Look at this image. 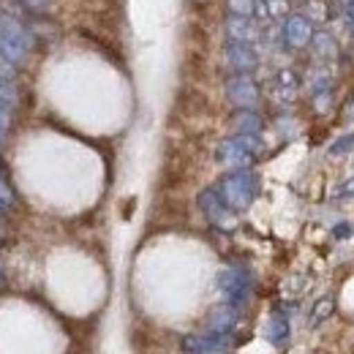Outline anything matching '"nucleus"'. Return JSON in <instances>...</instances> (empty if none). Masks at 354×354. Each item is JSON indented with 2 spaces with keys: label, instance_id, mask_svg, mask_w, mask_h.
<instances>
[{
  "label": "nucleus",
  "instance_id": "obj_1",
  "mask_svg": "<svg viewBox=\"0 0 354 354\" xmlns=\"http://www.w3.org/2000/svg\"><path fill=\"white\" fill-rule=\"evenodd\" d=\"M216 191L221 194V199L234 213H243V210H248L254 205V199L259 194V177H257V172H251L248 167L232 169L229 175L221 177Z\"/></svg>",
  "mask_w": 354,
  "mask_h": 354
},
{
  "label": "nucleus",
  "instance_id": "obj_2",
  "mask_svg": "<svg viewBox=\"0 0 354 354\" xmlns=\"http://www.w3.org/2000/svg\"><path fill=\"white\" fill-rule=\"evenodd\" d=\"M262 150H265V142L259 139V133H234L218 145L216 158L223 167L243 169V167H251L262 156Z\"/></svg>",
  "mask_w": 354,
  "mask_h": 354
},
{
  "label": "nucleus",
  "instance_id": "obj_3",
  "mask_svg": "<svg viewBox=\"0 0 354 354\" xmlns=\"http://www.w3.org/2000/svg\"><path fill=\"white\" fill-rule=\"evenodd\" d=\"M218 289L229 306H234V308L245 306V300L251 295V272L243 267H226L218 272Z\"/></svg>",
  "mask_w": 354,
  "mask_h": 354
},
{
  "label": "nucleus",
  "instance_id": "obj_4",
  "mask_svg": "<svg viewBox=\"0 0 354 354\" xmlns=\"http://www.w3.org/2000/svg\"><path fill=\"white\" fill-rule=\"evenodd\" d=\"M199 207H202L205 218L213 223L216 229H221V232H234V229H237V216H234V210L223 202L221 194H218L216 188H205V191L199 194Z\"/></svg>",
  "mask_w": 354,
  "mask_h": 354
},
{
  "label": "nucleus",
  "instance_id": "obj_5",
  "mask_svg": "<svg viewBox=\"0 0 354 354\" xmlns=\"http://www.w3.org/2000/svg\"><path fill=\"white\" fill-rule=\"evenodd\" d=\"M226 98L240 109H254L259 101V85L251 74H234L226 82Z\"/></svg>",
  "mask_w": 354,
  "mask_h": 354
},
{
  "label": "nucleus",
  "instance_id": "obj_6",
  "mask_svg": "<svg viewBox=\"0 0 354 354\" xmlns=\"http://www.w3.org/2000/svg\"><path fill=\"white\" fill-rule=\"evenodd\" d=\"M223 60L234 74H251L259 68V52L251 44H226L223 49Z\"/></svg>",
  "mask_w": 354,
  "mask_h": 354
},
{
  "label": "nucleus",
  "instance_id": "obj_7",
  "mask_svg": "<svg viewBox=\"0 0 354 354\" xmlns=\"http://www.w3.org/2000/svg\"><path fill=\"white\" fill-rule=\"evenodd\" d=\"M313 22H310L306 14H295V17H289L286 19V25H283V41L289 49H303V46L310 44V39H313Z\"/></svg>",
  "mask_w": 354,
  "mask_h": 354
},
{
  "label": "nucleus",
  "instance_id": "obj_8",
  "mask_svg": "<svg viewBox=\"0 0 354 354\" xmlns=\"http://www.w3.org/2000/svg\"><path fill=\"white\" fill-rule=\"evenodd\" d=\"M223 33L232 44H254L259 41V25L251 17H229L223 22Z\"/></svg>",
  "mask_w": 354,
  "mask_h": 354
},
{
  "label": "nucleus",
  "instance_id": "obj_9",
  "mask_svg": "<svg viewBox=\"0 0 354 354\" xmlns=\"http://www.w3.org/2000/svg\"><path fill=\"white\" fill-rule=\"evenodd\" d=\"M272 95H275V101H281V104L297 101V95H300V77H297L292 68H281V71L272 77Z\"/></svg>",
  "mask_w": 354,
  "mask_h": 354
},
{
  "label": "nucleus",
  "instance_id": "obj_10",
  "mask_svg": "<svg viewBox=\"0 0 354 354\" xmlns=\"http://www.w3.org/2000/svg\"><path fill=\"white\" fill-rule=\"evenodd\" d=\"M240 308L223 303L218 308L207 316V333H216V335H229L234 327H237V319H240Z\"/></svg>",
  "mask_w": 354,
  "mask_h": 354
},
{
  "label": "nucleus",
  "instance_id": "obj_11",
  "mask_svg": "<svg viewBox=\"0 0 354 354\" xmlns=\"http://www.w3.org/2000/svg\"><path fill=\"white\" fill-rule=\"evenodd\" d=\"M226 346V335H216V333H205V335H185L183 338V349L191 354H205V352H221Z\"/></svg>",
  "mask_w": 354,
  "mask_h": 354
},
{
  "label": "nucleus",
  "instance_id": "obj_12",
  "mask_svg": "<svg viewBox=\"0 0 354 354\" xmlns=\"http://www.w3.org/2000/svg\"><path fill=\"white\" fill-rule=\"evenodd\" d=\"M0 33H6L8 39H14L17 44H22L25 49H33V33L11 14H3L0 11Z\"/></svg>",
  "mask_w": 354,
  "mask_h": 354
},
{
  "label": "nucleus",
  "instance_id": "obj_13",
  "mask_svg": "<svg viewBox=\"0 0 354 354\" xmlns=\"http://www.w3.org/2000/svg\"><path fill=\"white\" fill-rule=\"evenodd\" d=\"M265 335H267V341H270V344L283 346V344L289 341V335H292L289 319H286L283 313H272V316H270V322H267V327H265Z\"/></svg>",
  "mask_w": 354,
  "mask_h": 354
},
{
  "label": "nucleus",
  "instance_id": "obj_14",
  "mask_svg": "<svg viewBox=\"0 0 354 354\" xmlns=\"http://www.w3.org/2000/svg\"><path fill=\"white\" fill-rule=\"evenodd\" d=\"M232 126H234L237 133H259L265 129L262 118H259L254 109H240V112L232 118Z\"/></svg>",
  "mask_w": 354,
  "mask_h": 354
},
{
  "label": "nucleus",
  "instance_id": "obj_15",
  "mask_svg": "<svg viewBox=\"0 0 354 354\" xmlns=\"http://www.w3.org/2000/svg\"><path fill=\"white\" fill-rule=\"evenodd\" d=\"M0 55L3 57H8L11 63H17L19 68L25 66V60H28V55H30V49H25L22 44H17L14 39H8L6 33H0Z\"/></svg>",
  "mask_w": 354,
  "mask_h": 354
},
{
  "label": "nucleus",
  "instance_id": "obj_16",
  "mask_svg": "<svg viewBox=\"0 0 354 354\" xmlns=\"http://www.w3.org/2000/svg\"><path fill=\"white\" fill-rule=\"evenodd\" d=\"M335 313V300L327 295V297H319L310 308V327H319L322 322H327L330 316Z\"/></svg>",
  "mask_w": 354,
  "mask_h": 354
},
{
  "label": "nucleus",
  "instance_id": "obj_17",
  "mask_svg": "<svg viewBox=\"0 0 354 354\" xmlns=\"http://www.w3.org/2000/svg\"><path fill=\"white\" fill-rule=\"evenodd\" d=\"M310 44L316 49V55L319 57H335L338 55V44H335V39L330 36V33H313V39H310Z\"/></svg>",
  "mask_w": 354,
  "mask_h": 354
},
{
  "label": "nucleus",
  "instance_id": "obj_18",
  "mask_svg": "<svg viewBox=\"0 0 354 354\" xmlns=\"http://www.w3.org/2000/svg\"><path fill=\"white\" fill-rule=\"evenodd\" d=\"M229 17H257V0H226Z\"/></svg>",
  "mask_w": 354,
  "mask_h": 354
},
{
  "label": "nucleus",
  "instance_id": "obj_19",
  "mask_svg": "<svg viewBox=\"0 0 354 354\" xmlns=\"http://www.w3.org/2000/svg\"><path fill=\"white\" fill-rule=\"evenodd\" d=\"M262 3H265V17L281 19L289 14V0H262Z\"/></svg>",
  "mask_w": 354,
  "mask_h": 354
},
{
  "label": "nucleus",
  "instance_id": "obj_20",
  "mask_svg": "<svg viewBox=\"0 0 354 354\" xmlns=\"http://www.w3.org/2000/svg\"><path fill=\"white\" fill-rule=\"evenodd\" d=\"M0 101H6L8 106H17V101H19L17 85H14L11 80H3V77H0Z\"/></svg>",
  "mask_w": 354,
  "mask_h": 354
},
{
  "label": "nucleus",
  "instance_id": "obj_21",
  "mask_svg": "<svg viewBox=\"0 0 354 354\" xmlns=\"http://www.w3.org/2000/svg\"><path fill=\"white\" fill-rule=\"evenodd\" d=\"M354 150V131L352 133H344L341 139H335L333 142V147H330V156H346V153H352Z\"/></svg>",
  "mask_w": 354,
  "mask_h": 354
},
{
  "label": "nucleus",
  "instance_id": "obj_22",
  "mask_svg": "<svg viewBox=\"0 0 354 354\" xmlns=\"http://www.w3.org/2000/svg\"><path fill=\"white\" fill-rule=\"evenodd\" d=\"M306 17L310 22H324L327 19V6L322 0H308L306 3Z\"/></svg>",
  "mask_w": 354,
  "mask_h": 354
},
{
  "label": "nucleus",
  "instance_id": "obj_23",
  "mask_svg": "<svg viewBox=\"0 0 354 354\" xmlns=\"http://www.w3.org/2000/svg\"><path fill=\"white\" fill-rule=\"evenodd\" d=\"M310 85H313V93L330 90V88H333V77H330V71H327V68L316 71V74H313V80H310Z\"/></svg>",
  "mask_w": 354,
  "mask_h": 354
},
{
  "label": "nucleus",
  "instance_id": "obj_24",
  "mask_svg": "<svg viewBox=\"0 0 354 354\" xmlns=\"http://www.w3.org/2000/svg\"><path fill=\"white\" fill-rule=\"evenodd\" d=\"M17 74H19V66H17V63H11L8 57H3V55H0V77L14 82V80H17Z\"/></svg>",
  "mask_w": 354,
  "mask_h": 354
},
{
  "label": "nucleus",
  "instance_id": "obj_25",
  "mask_svg": "<svg viewBox=\"0 0 354 354\" xmlns=\"http://www.w3.org/2000/svg\"><path fill=\"white\" fill-rule=\"evenodd\" d=\"M0 202H3L6 207H14V205H17V196H14L11 185L3 180V175H0Z\"/></svg>",
  "mask_w": 354,
  "mask_h": 354
},
{
  "label": "nucleus",
  "instance_id": "obj_26",
  "mask_svg": "<svg viewBox=\"0 0 354 354\" xmlns=\"http://www.w3.org/2000/svg\"><path fill=\"white\" fill-rule=\"evenodd\" d=\"M313 104H316V109H319V112H327V109H330V104H333V93H330V90L313 93Z\"/></svg>",
  "mask_w": 354,
  "mask_h": 354
},
{
  "label": "nucleus",
  "instance_id": "obj_27",
  "mask_svg": "<svg viewBox=\"0 0 354 354\" xmlns=\"http://www.w3.org/2000/svg\"><path fill=\"white\" fill-rule=\"evenodd\" d=\"M335 199H354V177L344 180V183L335 188Z\"/></svg>",
  "mask_w": 354,
  "mask_h": 354
},
{
  "label": "nucleus",
  "instance_id": "obj_28",
  "mask_svg": "<svg viewBox=\"0 0 354 354\" xmlns=\"http://www.w3.org/2000/svg\"><path fill=\"white\" fill-rule=\"evenodd\" d=\"M8 126H11V106L6 101H0V129L8 131Z\"/></svg>",
  "mask_w": 354,
  "mask_h": 354
},
{
  "label": "nucleus",
  "instance_id": "obj_29",
  "mask_svg": "<svg viewBox=\"0 0 354 354\" xmlns=\"http://www.w3.org/2000/svg\"><path fill=\"white\" fill-rule=\"evenodd\" d=\"M349 234H352V226H349V223H338V226H335V237H338V240H344V237H349Z\"/></svg>",
  "mask_w": 354,
  "mask_h": 354
},
{
  "label": "nucleus",
  "instance_id": "obj_30",
  "mask_svg": "<svg viewBox=\"0 0 354 354\" xmlns=\"http://www.w3.org/2000/svg\"><path fill=\"white\" fill-rule=\"evenodd\" d=\"M22 3H25L28 8H46L52 0H22Z\"/></svg>",
  "mask_w": 354,
  "mask_h": 354
},
{
  "label": "nucleus",
  "instance_id": "obj_31",
  "mask_svg": "<svg viewBox=\"0 0 354 354\" xmlns=\"http://www.w3.org/2000/svg\"><path fill=\"white\" fill-rule=\"evenodd\" d=\"M349 17H352V19H354V0H352V3H349Z\"/></svg>",
  "mask_w": 354,
  "mask_h": 354
},
{
  "label": "nucleus",
  "instance_id": "obj_32",
  "mask_svg": "<svg viewBox=\"0 0 354 354\" xmlns=\"http://www.w3.org/2000/svg\"><path fill=\"white\" fill-rule=\"evenodd\" d=\"M6 210H8V207H6V205H3V202H0V216H3V213H6Z\"/></svg>",
  "mask_w": 354,
  "mask_h": 354
},
{
  "label": "nucleus",
  "instance_id": "obj_33",
  "mask_svg": "<svg viewBox=\"0 0 354 354\" xmlns=\"http://www.w3.org/2000/svg\"><path fill=\"white\" fill-rule=\"evenodd\" d=\"M3 139H6V129H0V142H3Z\"/></svg>",
  "mask_w": 354,
  "mask_h": 354
},
{
  "label": "nucleus",
  "instance_id": "obj_34",
  "mask_svg": "<svg viewBox=\"0 0 354 354\" xmlns=\"http://www.w3.org/2000/svg\"><path fill=\"white\" fill-rule=\"evenodd\" d=\"M205 354H223V352H205Z\"/></svg>",
  "mask_w": 354,
  "mask_h": 354
},
{
  "label": "nucleus",
  "instance_id": "obj_35",
  "mask_svg": "<svg viewBox=\"0 0 354 354\" xmlns=\"http://www.w3.org/2000/svg\"><path fill=\"white\" fill-rule=\"evenodd\" d=\"M0 286H3V272H0Z\"/></svg>",
  "mask_w": 354,
  "mask_h": 354
},
{
  "label": "nucleus",
  "instance_id": "obj_36",
  "mask_svg": "<svg viewBox=\"0 0 354 354\" xmlns=\"http://www.w3.org/2000/svg\"><path fill=\"white\" fill-rule=\"evenodd\" d=\"M352 28H354V19H352Z\"/></svg>",
  "mask_w": 354,
  "mask_h": 354
}]
</instances>
